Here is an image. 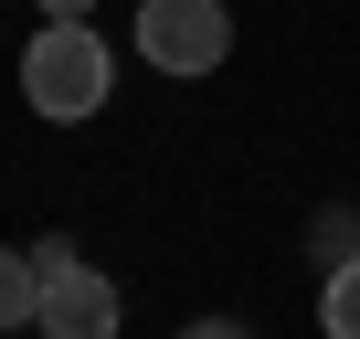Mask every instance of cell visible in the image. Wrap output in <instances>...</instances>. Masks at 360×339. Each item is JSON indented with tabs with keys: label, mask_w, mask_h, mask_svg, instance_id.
I'll return each mask as SVG.
<instances>
[{
	"label": "cell",
	"mask_w": 360,
	"mask_h": 339,
	"mask_svg": "<svg viewBox=\"0 0 360 339\" xmlns=\"http://www.w3.org/2000/svg\"><path fill=\"white\" fill-rule=\"evenodd\" d=\"M32 318H43V265L0 244V328H32Z\"/></svg>",
	"instance_id": "4"
},
{
	"label": "cell",
	"mask_w": 360,
	"mask_h": 339,
	"mask_svg": "<svg viewBox=\"0 0 360 339\" xmlns=\"http://www.w3.org/2000/svg\"><path fill=\"white\" fill-rule=\"evenodd\" d=\"M223 53H233V11H223V0H138V64L212 75Z\"/></svg>",
	"instance_id": "2"
},
{
	"label": "cell",
	"mask_w": 360,
	"mask_h": 339,
	"mask_svg": "<svg viewBox=\"0 0 360 339\" xmlns=\"http://www.w3.org/2000/svg\"><path fill=\"white\" fill-rule=\"evenodd\" d=\"M318 328H328V339H360V255L328 265V286H318Z\"/></svg>",
	"instance_id": "5"
},
{
	"label": "cell",
	"mask_w": 360,
	"mask_h": 339,
	"mask_svg": "<svg viewBox=\"0 0 360 339\" xmlns=\"http://www.w3.org/2000/svg\"><path fill=\"white\" fill-rule=\"evenodd\" d=\"M318 255L349 265V255H360V223H349V212H318Z\"/></svg>",
	"instance_id": "6"
},
{
	"label": "cell",
	"mask_w": 360,
	"mask_h": 339,
	"mask_svg": "<svg viewBox=\"0 0 360 339\" xmlns=\"http://www.w3.org/2000/svg\"><path fill=\"white\" fill-rule=\"evenodd\" d=\"M43 11H53V22H85V11H96V0H43Z\"/></svg>",
	"instance_id": "8"
},
{
	"label": "cell",
	"mask_w": 360,
	"mask_h": 339,
	"mask_svg": "<svg viewBox=\"0 0 360 339\" xmlns=\"http://www.w3.org/2000/svg\"><path fill=\"white\" fill-rule=\"evenodd\" d=\"M43 339H117V286L96 265L43 276Z\"/></svg>",
	"instance_id": "3"
},
{
	"label": "cell",
	"mask_w": 360,
	"mask_h": 339,
	"mask_svg": "<svg viewBox=\"0 0 360 339\" xmlns=\"http://www.w3.org/2000/svg\"><path fill=\"white\" fill-rule=\"evenodd\" d=\"M106 85H117V64H106L96 22H43V32H32V53H22V96H32V117L75 127V117L106 106Z\"/></svg>",
	"instance_id": "1"
},
{
	"label": "cell",
	"mask_w": 360,
	"mask_h": 339,
	"mask_svg": "<svg viewBox=\"0 0 360 339\" xmlns=\"http://www.w3.org/2000/svg\"><path fill=\"white\" fill-rule=\"evenodd\" d=\"M180 339H255V328H244V318H191Z\"/></svg>",
	"instance_id": "7"
}]
</instances>
